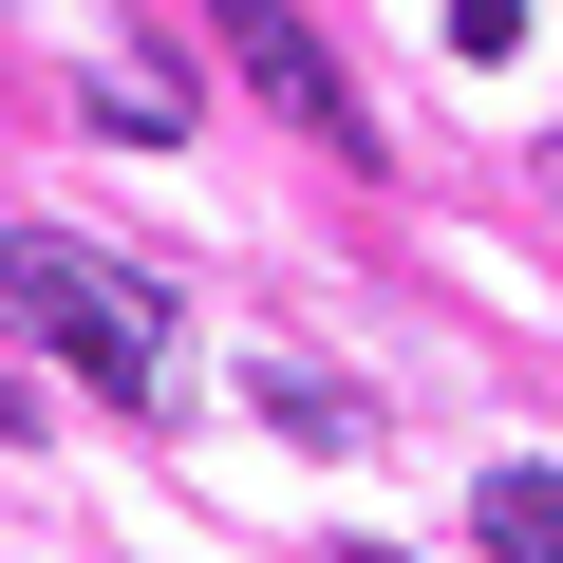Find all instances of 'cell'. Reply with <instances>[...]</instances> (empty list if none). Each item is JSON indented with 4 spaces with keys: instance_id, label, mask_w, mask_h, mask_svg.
<instances>
[{
    "instance_id": "cell-1",
    "label": "cell",
    "mask_w": 563,
    "mask_h": 563,
    "mask_svg": "<svg viewBox=\"0 0 563 563\" xmlns=\"http://www.w3.org/2000/svg\"><path fill=\"white\" fill-rule=\"evenodd\" d=\"M0 320L57 339V376H95V395H151V357H169V301L113 282L95 244H57V225H0Z\"/></svg>"
},
{
    "instance_id": "cell-2",
    "label": "cell",
    "mask_w": 563,
    "mask_h": 563,
    "mask_svg": "<svg viewBox=\"0 0 563 563\" xmlns=\"http://www.w3.org/2000/svg\"><path fill=\"white\" fill-rule=\"evenodd\" d=\"M225 38H244V76H263L282 113H301L320 151H357V169H376V113H357V76L320 57V20H301V0H225Z\"/></svg>"
},
{
    "instance_id": "cell-3",
    "label": "cell",
    "mask_w": 563,
    "mask_h": 563,
    "mask_svg": "<svg viewBox=\"0 0 563 563\" xmlns=\"http://www.w3.org/2000/svg\"><path fill=\"white\" fill-rule=\"evenodd\" d=\"M470 544L488 563H563V470H488L470 488Z\"/></svg>"
},
{
    "instance_id": "cell-4",
    "label": "cell",
    "mask_w": 563,
    "mask_h": 563,
    "mask_svg": "<svg viewBox=\"0 0 563 563\" xmlns=\"http://www.w3.org/2000/svg\"><path fill=\"white\" fill-rule=\"evenodd\" d=\"M76 113H95V132H151V151H169V132H188V76H169V57H132V76H95Z\"/></svg>"
},
{
    "instance_id": "cell-5",
    "label": "cell",
    "mask_w": 563,
    "mask_h": 563,
    "mask_svg": "<svg viewBox=\"0 0 563 563\" xmlns=\"http://www.w3.org/2000/svg\"><path fill=\"white\" fill-rule=\"evenodd\" d=\"M451 38H470V57H507V38H526V0H451Z\"/></svg>"
}]
</instances>
